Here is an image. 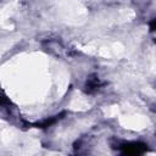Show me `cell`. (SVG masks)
Wrapping results in <instances>:
<instances>
[{
    "label": "cell",
    "mask_w": 156,
    "mask_h": 156,
    "mask_svg": "<svg viewBox=\"0 0 156 156\" xmlns=\"http://www.w3.org/2000/svg\"><path fill=\"white\" fill-rule=\"evenodd\" d=\"M147 145L143 143H122L117 146V149L124 155H140L145 152Z\"/></svg>",
    "instance_id": "cell-1"
},
{
    "label": "cell",
    "mask_w": 156,
    "mask_h": 156,
    "mask_svg": "<svg viewBox=\"0 0 156 156\" xmlns=\"http://www.w3.org/2000/svg\"><path fill=\"white\" fill-rule=\"evenodd\" d=\"M100 88V79L98 76L95 74H91L89 76V78L87 79V83H85V93L88 94H91V93H95L98 89Z\"/></svg>",
    "instance_id": "cell-2"
},
{
    "label": "cell",
    "mask_w": 156,
    "mask_h": 156,
    "mask_svg": "<svg viewBox=\"0 0 156 156\" xmlns=\"http://www.w3.org/2000/svg\"><path fill=\"white\" fill-rule=\"evenodd\" d=\"M58 118H60V116H55V117L48 118V119H45V121H43V122H40V123H37L35 126H37L38 128H46V127H50L51 124H54Z\"/></svg>",
    "instance_id": "cell-3"
},
{
    "label": "cell",
    "mask_w": 156,
    "mask_h": 156,
    "mask_svg": "<svg viewBox=\"0 0 156 156\" xmlns=\"http://www.w3.org/2000/svg\"><path fill=\"white\" fill-rule=\"evenodd\" d=\"M10 104H11L10 99L6 96V94L2 90H0V105L1 106H5V105H10Z\"/></svg>",
    "instance_id": "cell-4"
},
{
    "label": "cell",
    "mask_w": 156,
    "mask_h": 156,
    "mask_svg": "<svg viewBox=\"0 0 156 156\" xmlns=\"http://www.w3.org/2000/svg\"><path fill=\"white\" fill-rule=\"evenodd\" d=\"M150 28H151V30H155V20H152V22L150 24Z\"/></svg>",
    "instance_id": "cell-5"
}]
</instances>
